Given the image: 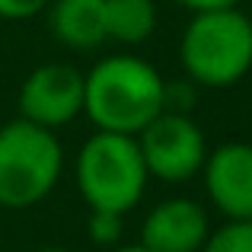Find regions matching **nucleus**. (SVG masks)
Wrapping results in <instances>:
<instances>
[{"instance_id":"1","label":"nucleus","mask_w":252,"mask_h":252,"mask_svg":"<svg viewBox=\"0 0 252 252\" xmlns=\"http://www.w3.org/2000/svg\"><path fill=\"white\" fill-rule=\"evenodd\" d=\"M166 109L160 70L134 55L102 58L83 77V112L96 131L137 137Z\"/></svg>"},{"instance_id":"2","label":"nucleus","mask_w":252,"mask_h":252,"mask_svg":"<svg viewBox=\"0 0 252 252\" xmlns=\"http://www.w3.org/2000/svg\"><path fill=\"white\" fill-rule=\"evenodd\" d=\"M179 58L191 83L233 86L252 70V19L236 6L191 13L179 42Z\"/></svg>"},{"instance_id":"3","label":"nucleus","mask_w":252,"mask_h":252,"mask_svg":"<svg viewBox=\"0 0 252 252\" xmlns=\"http://www.w3.org/2000/svg\"><path fill=\"white\" fill-rule=\"evenodd\" d=\"M64 154L55 131L16 118L0 128V208L23 211L45 201L61 179Z\"/></svg>"},{"instance_id":"4","label":"nucleus","mask_w":252,"mask_h":252,"mask_svg":"<svg viewBox=\"0 0 252 252\" xmlns=\"http://www.w3.org/2000/svg\"><path fill=\"white\" fill-rule=\"evenodd\" d=\"M77 189L90 211L128 214L147 189V166L137 141L128 134L96 131L77 154Z\"/></svg>"},{"instance_id":"5","label":"nucleus","mask_w":252,"mask_h":252,"mask_svg":"<svg viewBox=\"0 0 252 252\" xmlns=\"http://www.w3.org/2000/svg\"><path fill=\"white\" fill-rule=\"evenodd\" d=\"M134 141L147 166V176H157L163 182H189L191 176L201 172L208 157L201 128L185 112L163 109Z\"/></svg>"},{"instance_id":"6","label":"nucleus","mask_w":252,"mask_h":252,"mask_svg":"<svg viewBox=\"0 0 252 252\" xmlns=\"http://www.w3.org/2000/svg\"><path fill=\"white\" fill-rule=\"evenodd\" d=\"M83 112V74L70 64H42L19 86V118L38 128H61Z\"/></svg>"},{"instance_id":"7","label":"nucleus","mask_w":252,"mask_h":252,"mask_svg":"<svg viewBox=\"0 0 252 252\" xmlns=\"http://www.w3.org/2000/svg\"><path fill=\"white\" fill-rule=\"evenodd\" d=\"M204 191L227 220H252V144L227 141L204 157Z\"/></svg>"},{"instance_id":"8","label":"nucleus","mask_w":252,"mask_h":252,"mask_svg":"<svg viewBox=\"0 0 252 252\" xmlns=\"http://www.w3.org/2000/svg\"><path fill=\"white\" fill-rule=\"evenodd\" d=\"M211 233L208 214L191 198L160 201L141 227V246L147 252H201Z\"/></svg>"},{"instance_id":"9","label":"nucleus","mask_w":252,"mask_h":252,"mask_svg":"<svg viewBox=\"0 0 252 252\" xmlns=\"http://www.w3.org/2000/svg\"><path fill=\"white\" fill-rule=\"evenodd\" d=\"M48 23L61 45L77 51H90L105 38V13L102 0H51Z\"/></svg>"},{"instance_id":"10","label":"nucleus","mask_w":252,"mask_h":252,"mask_svg":"<svg viewBox=\"0 0 252 252\" xmlns=\"http://www.w3.org/2000/svg\"><path fill=\"white\" fill-rule=\"evenodd\" d=\"M105 38L122 45H137L154 35L157 6L154 0H102Z\"/></svg>"},{"instance_id":"11","label":"nucleus","mask_w":252,"mask_h":252,"mask_svg":"<svg viewBox=\"0 0 252 252\" xmlns=\"http://www.w3.org/2000/svg\"><path fill=\"white\" fill-rule=\"evenodd\" d=\"M201 252H252V220H227L208 233Z\"/></svg>"},{"instance_id":"12","label":"nucleus","mask_w":252,"mask_h":252,"mask_svg":"<svg viewBox=\"0 0 252 252\" xmlns=\"http://www.w3.org/2000/svg\"><path fill=\"white\" fill-rule=\"evenodd\" d=\"M86 233H90V240L99 243V246H115V243L122 240V214H112V211H90Z\"/></svg>"},{"instance_id":"13","label":"nucleus","mask_w":252,"mask_h":252,"mask_svg":"<svg viewBox=\"0 0 252 252\" xmlns=\"http://www.w3.org/2000/svg\"><path fill=\"white\" fill-rule=\"evenodd\" d=\"M51 0H0V19H32L48 10Z\"/></svg>"},{"instance_id":"14","label":"nucleus","mask_w":252,"mask_h":252,"mask_svg":"<svg viewBox=\"0 0 252 252\" xmlns=\"http://www.w3.org/2000/svg\"><path fill=\"white\" fill-rule=\"evenodd\" d=\"M179 6H185V10L191 13H204V10H223V6H236L240 0H176Z\"/></svg>"},{"instance_id":"15","label":"nucleus","mask_w":252,"mask_h":252,"mask_svg":"<svg viewBox=\"0 0 252 252\" xmlns=\"http://www.w3.org/2000/svg\"><path fill=\"white\" fill-rule=\"evenodd\" d=\"M115 252H147V249H144L141 243H137V246H122V249H115Z\"/></svg>"},{"instance_id":"16","label":"nucleus","mask_w":252,"mask_h":252,"mask_svg":"<svg viewBox=\"0 0 252 252\" xmlns=\"http://www.w3.org/2000/svg\"><path fill=\"white\" fill-rule=\"evenodd\" d=\"M42 252H64V249H58V246H48V249H42Z\"/></svg>"}]
</instances>
